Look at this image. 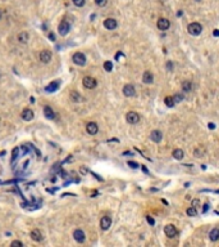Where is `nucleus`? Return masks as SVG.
<instances>
[{
  "label": "nucleus",
  "instance_id": "1",
  "mask_svg": "<svg viewBox=\"0 0 219 247\" xmlns=\"http://www.w3.org/2000/svg\"><path fill=\"white\" fill-rule=\"evenodd\" d=\"M188 32L191 33V35H194V36H199L200 33H201V31H203V26H201L200 23H197V22H192V23H190L188 24Z\"/></svg>",
  "mask_w": 219,
  "mask_h": 247
},
{
  "label": "nucleus",
  "instance_id": "2",
  "mask_svg": "<svg viewBox=\"0 0 219 247\" xmlns=\"http://www.w3.org/2000/svg\"><path fill=\"white\" fill-rule=\"evenodd\" d=\"M82 84H83V86H85L86 89H95L96 85H98L96 80H95L94 77H91V76H86V77H83Z\"/></svg>",
  "mask_w": 219,
  "mask_h": 247
},
{
  "label": "nucleus",
  "instance_id": "3",
  "mask_svg": "<svg viewBox=\"0 0 219 247\" xmlns=\"http://www.w3.org/2000/svg\"><path fill=\"white\" fill-rule=\"evenodd\" d=\"M69 30H71V24H69V22H67V21H62L59 23V26H58V31H59V33L62 36H65V35H68V32H69Z\"/></svg>",
  "mask_w": 219,
  "mask_h": 247
},
{
  "label": "nucleus",
  "instance_id": "4",
  "mask_svg": "<svg viewBox=\"0 0 219 247\" xmlns=\"http://www.w3.org/2000/svg\"><path fill=\"white\" fill-rule=\"evenodd\" d=\"M73 62L77 66H85L86 64V55L81 52H77L73 54Z\"/></svg>",
  "mask_w": 219,
  "mask_h": 247
},
{
  "label": "nucleus",
  "instance_id": "5",
  "mask_svg": "<svg viewBox=\"0 0 219 247\" xmlns=\"http://www.w3.org/2000/svg\"><path fill=\"white\" fill-rule=\"evenodd\" d=\"M164 233H165V236L167 237H169V238H173V237H176L177 236V229H176V227L174 225H172V224H168V225H165L164 227Z\"/></svg>",
  "mask_w": 219,
  "mask_h": 247
},
{
  "label": "nucleus",
  "instance_id": "6",
  "mask_svg": "<svg viewBox=\"0 0 219 247\" xmlns=\"http://www.w3.org/2000/svg\"><path fill=\"white\" fill-rule=\"evenodd\" d=\"M126 118H127V122H128V124H132V125H135V124H137V122L140 121V116H138V113L133 112V111H131V112H128V113H127V116H126Z\"/></svg>",
  "mask_w": 219,
  "mask_h": 247
},
{
  "label": "nucleus",
  "instance_id": "7",
  "mask_svg": "<svg viewBox=\"0 0 219 247\" xmlns=\"http://www.w3.org/2000/svg\"><path fill=\"white\" fill-rule=\"evenodd\" d=\"M73 238L78 243H83L85 240H86V236H85L83 231H81V229H76V231L73 232Z\"/></svg>",
  "mask_w": 219,
  "mask_h": 247
},
{
  "label": "nucleus",
  "instance_id": "8",
  "mask_svg": "<svg viewBox=\"0 0 219 247\" xmlns=\"http://www.w3.org/2000/svg\"><path fill=\"white\" fill-rule=\"evenodd\" d=\"M169 21L167 20V18H159L158 20V22H156V26H158V29L159 30H162V31H165V30H168L169 29Z\"/></svg>",
  "mask_w": 219,
  "mask_h": 247
},
{
  "label": "nucleus",
  "instance_id": "9",
  "mask_svg": "<svg viewBox=\"0 0 219 247\" xmlns=\"http://www.w3.org/2000/svg\"><path fill=\"white\" fill-rule=\"evenodd\" d=\"M104 26H105V29H108V30H116L117 26H118V22L114 18H107L104 21Z\"/></svg>",
  "mask_w": 219,
  "mask_h": 247
},
{
  "label": "nucleus",
  "instance_id": "10",
  "mask_svg": "<svg viewBox=\"0 0 219 247\" xmlns=\"http://www.w3.org/2000/svg\"><path fill=\"white\" fill-rule=\"evenodd\" d=\"M98 130H99V127H98V124H96V122H89V124L86 125L87 134L95 135V134H98Z\"/></svg>",
  "mask_w": 219,
  "mask_h": 247
},
{
  "label": "nucleus",
  "instance_id": "11",
  "mask_svg": "<svg viewBox=\"0 0 219 247\" xmlns=\"http://www.w3.org/2000/svg\"><path fill=\"white\" fill-rule=\"evenodd\" d=\"M112 225V219L109 216H103L101 220H100V227L103 231H108Z\"/></svg>",
  "mask_w": 219,
  "mask_h": 247
},
{
  "label": "nucleus",
  "instance_id": "12",
  "mask_svg": "<svg viewBox=\"0 0 219 247\" xmlns=\"http://www.w3.org/2000/svg\"><path fill=\"white\" fill-rule=\"evenodd\" d=\"M123 94L126 97H133L136 94V90L133 88V85H131V84L124 85V86H123Z\"/></svg>",
  "mask_w": 219,
  "mask_h": 247
},
{
  "label": "nucleus",
  "instance_id": "13",
  "mask_svg": "<svg viewBox=\"0 0 219 247\" xmlns=\"http://www.w3.org/2000/svg\"><path fill=\"white\" fill-rule=\"evenodd\" d=\"M40 61L42 63H49L51 61V52L50 50H42L40 53Z\"/></svg>",
  "mask_w": 219,
  "mask_h": 247
},
{
  "label": "nucleus",
  "instance_id": "14",
  "mask_svg": "<svg viewBox=\"0 0 219 247\" xmlns=\"http://www.w3.org/2000/svg\"><path fill=\"white\" fill-rule=\"evenodd\" d=\"M21 116H22V118L24 121H31L32 118H33V112L30 109V108H24L23 111H22V113H21Z\"/></svg>",
  "mask_w": 219,
  "mask_h": 247
},
{
  "label": "nucleus",
  "instance_id": "15",
  "mask_svg": "<svg viewBox=\"0 0 219 247\" xmlns=\"http://www.w3.org/2000/svg\"><path fill=\"white\" fill-rule=\"evenodd\" d=\"M59 86H60V81L57 80V81H53L51 84H49L48 86L45 88V90H46V93H54V91H57L59 89Z\"/></svg>",
  "mask_w": 219,
  "mask_h": 247
},
{
  "label": "nucleus",
  "instance_id": "16",
  "mask_svg": "<svg viewBox=\"0 0 219 247\" xmlns=\"http://www.w3.org/2000/svg\"><path fill=\"white\" fill-rule=\"evenodd\" d=\"M150 139L153 142H155V143H159L163 139V134L159 130H153L151 134H150Z\"/></svg>",
  "mask_w": 219,
  "mask_h": 247
},
{
  "label": "nucleus",
  "instance_id": "17",
  "mask_svg": "<svg viewBox=\"0 0 219 247\" xmlns=\"http://www.w3.org/2000/svg\"><path fill=\"white\" fill-rule=\"evenodd\" d=\"M44 115H45V117L49 118V120H54V118H55L54 111H53L51 107H49V106H45V107H44Z\"/></svg>",
  "mask_w": 219,
  "mask_h": 247
},
{
  "label": "nucleus",
  "instance_id": "18",
  "mask_svg": "<svg viewBox=\"0 0 219 247\" xmlns=\"http://www.w3.org/2000/svg\"><path fill=\"white\" fill-rule=\"evenodd\" d=\"M142 81L145 84H153L154 82V76L150 71H145L144 75H142Z\"/></svg>",
  "mask_w": 219,
  "mask_h": 247
},
{
  "label": "nucleus",
  "instance_id": "19",
  "mask_svg": "<svg viewBox=\"0 0 219 247\" xmlns=\"http://www.w3.org/2000/svg\"><path fill=\"white\" fill-rule=\"evenodd\" d=\"M30 236H31V238L35 242H40L42 240V234H41V232L39 231V229H33V231H31Z\"/></svg>",
  "mask_w": 219,
  "mask_h": 247
},
{
  "label": "nucleus",
  "instance_id": "20",
  "mask_svg": "<svg viewBox=\"0 0 219 247\" xmlns=\"http://www.w3.org/2000/svg\"><path fill=\"white\" fill-rule=\"evenodd\" d=\"M209 238H210V241H213V242L218 241V240H219V228L212 229V231H210V233H209Z\"/></svg>",
  "mask_w": 219,
  "mask_h": 247
},
{
  "label": "nucleus",
  "instance_id": "21",
  "mask_svg": "<svg viewBox=\"0 0 219 247\" xmlns=\"http://www.w3.org/2000/svg\"><path fill=\"white\" fill-rule=\"evenodd\" d=\"M28 37H30L28 32H27V31H22L19 35H18V41L22 42V44H26V42L28 41Z\"/></svg>",
  "mask_w": 219,
  "mask_h": 247
},
{
  "label": "nucleus",
  "instance_id": "22",
  "mask_svg": "<svg viewBox=\"0 0 219 247\" xmlns=\"http://www.w3.org/2000/svg\"><path fill=\"white\" fill-rule=\"evenodd\" d=\"M173 157L176 158V160H182L183 157H185V152H183L182 149H179V148L174 149L173 151Z\"/></svg>",
  "mask_w": 219,
  "mask_h": 247
},
{
  "label": "nucleus",
  "instance_id": "23",
  "mask_svg": "<svg viewBox=\"0 0 219 247\" xmlns=\"http://www.w3.org/2000/svg\"><path fill=\"white\" fill-rule=\"evenodd\" d=\"M182 89H183L185 93H190L191 89H192V84L190 81H183L182 82Z\"/></svg>",
  "mask_w": 219,
  "mask_h": 247
},
{
  "label": "nucleus",
  "instance_id": "24",
  "mask_svg": "<svg viewBox=\"0 0 219 247\" xmlns=\"http://www.w3.org/2000/svg\"><path fill=\"white\" fill-rule=\"evenodd\" d=\"M19 156V148L18 147H15V148H13V151H12V158H11V162L13 164L14 161L17 160V157Z\"/></svg>",
  "mask_w": 219,
  "mask_h": 247
},
{
  "label": "nucleus",
  "instance_id": "25",
  "mask_svg": "<svg viewBox=\"0 0 219 247\" xmlns=\"http://www.w3.org/2000/svg\"><path fill=\"white\" fill-rule=\"evenodd\" d=\"M186 214H187L188 216H196V215H197V209H195L194 206H191V207H188V209L186 210Z\"/></svg>",
  "mask_w": 219,
  "mask_h": 247
},
{
  "label": "nucleus",
  "instance_id": "26",
  "mask_svg": "<svg viewBox=\"0 0 219 247\" xmlns=\"http://www.w3.org/2000/svg\"><path fill=\"white\" fill-rule=\"evenodd\" d=\"M164 103H165V106L167 107H174V99H173V97H167L164 99Z\"/></svg>",
  "mask_w": 219,
  "mask_h": 247
},
{
  "label": "nucleus",
  "instance_id": "27",
  "mask_svg": "<svg viewBox=\"0 0 219 247\" xmlns=\"http://www.w3.org/2000/svg\"><path fill=\"white\" fill-rule=\"evenodd\" d=\"M183 98H185V97H183V94H182V93H177V94L173 97V99H174V103H181V102L183 100Z\"/></svg>",
  "mask_w": 219,
  "mask_h": 247
},
{
  "label": "nucleus",
  "instance_id": "28",
  "mask_svg": "<svg viewBox=\"0 0 219 247\" xmlns=\"http://www.w3.org/2000/svg\"><path fill=\"white\" fill-rule=\"evenodd\" d=\"M104 68H105V71L107 72H110V71H113V62H110V61H107L104 63Z\"/></svg>",
  "mask_w": 219,
  "mask_h": 247
},
{
  "label": "nucleus",
  "instance_id": "29",
  "mask_svg": "<svg viewBox=\"0 0 219 247\" xmlns=\"http://www.w3.org/2000/svg\"><path fill=\"white\" fill-rule=\"evenodd\" d=\"M72 2H73V4L76 7H80V8L85 5V0H72Z\"/></svg>",
  "mask_w": 219,
  "mask_h": 247
},
{
  "label": "nucleus",
  "instance_id": "30",
  "mask_svg": "<svg viewBox=\"0 0 219 247\" xmlns=\"http://www.w3.org/2000/svg\"><path fill=\"white\" fill-rule=\"evenodd\" d=\"M95 3H96V5H99V7H105L107 3H108V0H95Z\"/></svg>",
  "mask_w": 219,
  "mask_h": 247
},
{
  "label": "nucleus",
  "instance_id": "31",
  "mask_svg": "<svg viewBox=\"0 0 219 247\" xmlns=\"http://www.w3.org/2000/svg\"><path fill=\"white\" fill-rule=\"evenodd\" d=\"M71 98H72L73 100H76V102L80 100V95H78L77 91H72V93H71Z\"/></svg>",
  "mask_w": 219,
  "mask_h": 247
},
{
  "label": "nucleus",
  "instance_id": "32",
  "mask_svg": "<svg viewBox=\"0 0 219 247\" xmlns=\"http://www.w3.org/2000/svg\"><path fill=\"white\" fill-rule=\"evenodd\" d=\"M146 220H147V223L150 224V225H155V220L151 216H146Z\"/></svg>",
  "mask_w": 219,
  "mask_h": 247
},
{
  "label": "nucleus",
  "instance_id": "33",
  "mask_svg": "<svg viewBox=\"0 0 219 247\" xmlns=\"http://www.w3.org/2000/svg\"><path fill=\"white\" fill-rule=\"evenodd\" d=\"M12 247H15V246H18V247H22L23 246V243L21 242V241H14V242H12V245H11Z\"/></svg>",
  "mask_w": 219,
  "mask_h": 247
},
{
  "label": "nucleus",
  "instance_id": "34",
  "mask_svg": "<svg viewBox=\"0 0 219 247\" xmlns=\"http://www.w3.org/2000/svg\"><path fill=\"white\" fill-rule=\"evenodd\" d=\"M128 166L132 167V169H137V167H138V164L133 162V161H129V162H128Z\"/></svg>",
  "mask_w": 219,
  "mask_h": 247
},
{
  "label": "nucleus",
  "instance_id": "35",
  "mask_svg": "<svg viewBox=\"0 0 219 247\" xmlns=\"http://www.w3.org/2000/svg\"><path fill=\"white\" fill-rule=\"evenodd\" d=\"M192 206H194L195 209H197L200 206V200H194V201H192Z\"/></svg>",
  "mask_w": 219,
  "mask_h": 247
},
{
  "label": "nucleus",
  "instance_id": "36",
  "mask_svg": "<svg viewBox=\"0 0 219 247\" xmlns=\"http://www.w3.org/2000/svg\"><path fill=\"white\" fill-rule=\"evenodd\" d=\"M209 210V203H205V205H204V207H203V212H204V214H205V212Z\"/></svg>",
  "mask_w": 219,
  "mask_h": 247
},
{
  "label": "nucleus",
  "instance_id": "37",
  "mask_svg": "<svg viewBox=\"0 0 219 247\" xmlns=\"http://www.w3.org/2000/svg\"><path fill=\"white\" fill-rule=\"evenodd\" d=\"M49 39L54 41V40H55V35H54V33H53V32H50V33H49Z\"/></svg>",
  "mask_w": 219,
  "mask_h": 247
},
{
  "label": "nucleus",
  "instance_id": "38",
  "mask_svg": "<svg viewBox=\"0 0 219 247\" xmlns=\"http://www.w3.org/2000/svg\"><path fill=\"white\" fill-rule=\"evenodd\" d=\"M167 68H168L169 71H172V70H173V66H172V62H168V63H167Z\"/></svg>",
  "mask_w": 219,
  "mask_h": 247
},
{
  "label": "nucleus",
  "instance_id": "39",
  "mask_svg": "<svg viewBox=\"0 0 219 247\" xmlns=\"http://www.w3.org/2000/svg\"><path fill=\"white\" fill-rule=\"evenodd\" d=\"M213 35H214L215 37H219V30H214V31H213Z\"/></svg>",
  "mask_w": 219,
  "mask_h": 247
},
{
  "label": "nucleus",
  "instance_id": "40",
  "mask_svg": "<svg viewBox=\"0 0 219 247\" xmlns=\"http://www.w3.org/2000/svg\"><path fill=\"white\" fill-rule=\"evenodd\" d=\"M208 126H209V129H214V127H215V125H214L213 122H210V124H209Z\"/></svg>",
  "mask_w": 219,
  "mask_h": 247
},
{
  "label": "nucleus",
  "instance_id": "41",
  "mask_svg": "<svg viewBox=\"0 0 219 247\" xmlns=\"http://www.w3.org/2000/svg\"><path fill=\"white\" fill-rule=\"evenodd\" d=\"M2 15H3V13H2V11H0V18H2Z\"/></svg>",
  "mask_w": 219,
  "mask_h": 247
}]
</instances>
